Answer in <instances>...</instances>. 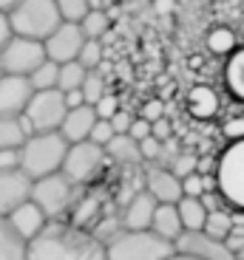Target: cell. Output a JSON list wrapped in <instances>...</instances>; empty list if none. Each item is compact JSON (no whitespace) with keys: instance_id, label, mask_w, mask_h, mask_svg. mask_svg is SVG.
Instances as JSON below:
<instances>
[{"instance_id":"1","label":"cell","mask_w":244,"mask_h":260,"mask_svg":"<svg viewBox=\"0 0 244 260\" xmlns=\"http://www.w3.org/2000/svg\"><path fill=\"white\" fill-rule=\"evenodd\" d=\"M26 260H105V246L68 218H48L26 241Z\"/></svg>"},{"instance_id":"2","label":"cell","mask_w":244,"mask_h":260,"mask_svg":"<svg viewBox=\"0 0 244 260\" xmlns=\"http://www.w3.org/2000/svg\"><path fill=\"white\" fill-rule=\"evenodd\" d=\"M105 260H176L173 241L156 235L151 226L122 229L105 243Z\"/></svg>"},{"instance_id":"3","label":"cell","mask_w":244,"mask_h":260,"mask_svg":"<svg viewBox=\"0 0 244 260\" xmlns=\"http://www.w3.org/2000/svg\"><path fill=\"white\" fill-rule=\"evenodd\" d=\"M20 170L29 178H40L48 173H57L66 158L68 142L60 130H34L20 144Z\"/></svg>"},{"instance_id":"4","label":"cell","mask_w":244,"mask_h":260,"mask_svg":"<svg viewBox=\"0 0 244 260\" xmlns=\"http://www.w3.org/2000/svg\"><path fill=\"white\" fill-rule=\"evenodd\" d=\"M79 192H83V187L74 184L63 170H57V173H48V176L32 178L29 198L43 209L46 218H68V212H71L74 201L79 198Z\"/></svg>"},{"instance_id":"5","label":"cell","mask_w":244,"mask_h":260,"mask_svg":"<svg viewBox=\"0 0 244 260\" xmlns=\"http://www.w3.org/2000/svg\"><path fill=\"white\" fill-rule=\"evenodd\" d=\"M12 34H23L32 40H46L54 31L60 20L57 3L54 0H17L6 12Z\"/></svg>"},{"instance_id":"6","label":"cell","mask_w":244,"mask_h":260,"mask_svg":"<svg viewBox=\"0 0 244 260\" xmlns=\"http://www.w3.org/2000/svg\"><path fill=\"white\" fill-rule=\"evenodd\" d=\"M108 158H105V150L102 144L91 142V139H83V142H71L66 150V158L60 164V170L71 178L74 184L79 187H88L94 178L105 170Z\"/></svg>"},{"instance_id":"7","label":"cell","mask_w":244,"mask_h":260,"mask_svg":"<svg viewBox=\"0 0 244 260\" xmlns=\"http://www.w3.org/2000/svg\"><path fill=\"white\" fill-rule=\"evenodd\" d=\"M216 187L225 201L244 209V136L233 139V144L225 150V156H219Z\"/></svg>"},{"instance_id":"8","label":"cell","mask_w":244,"mask_h":260,"mask_svg":"<svg viewBox=\"0 0 244 260\" xmlns=\"http://www.w3.org/2000/svg\"><path fill=\"white\" fill-rule=\"evenodd\" d=\"M46 59L43 40H32L23 34H9V40L0 46V71L3 74H29Z\"/></svg>"},{"instance_id":"9","label":"cell","mask_w":244,"mask_h":260,"mask_svg":"<svg viewBox=\"0 0 244 260\" xmlns=\"http://www.w3.org/2000/svg\"><path fill=\"white\" fill-rule=\"evenodd\" d=\"M68 105L66 96L60 88H43V91H34L32 99L23 108V116H26L29 127L34 130H57L63 116H66Z\"/></svg>"},{"instance_id":"10","label":"cell","mask_w":244,"mask_h":260,"mask_svg":"<svg viewBox=\"0 0 244 260\" xmlns=\"http://www.w3.org/2000/svg\"><path fill=\"white\" fill-rule=\"evenodd\" d=\"M173 252L182 260H236L225 241H216L205 229H182L173 241Z\"/></svg>"},{"instance_id":"11","label":"cell","mask_w":244,"mask_h":260,"mask_svg":"<svg viewBox=\"0 0 244 260\" xmlns=\"http://www.w3.org/2000/svg\"><path fill=\"white\" fill-rule=\"evenodd\" d=\"M86 43V34L79 28V23L74 20H60L54 31L43 40V48H46V57L54 62H68V59H77L79 48Z\"/></svg>"},{"instance_id":"12","label":"cell","mask_w":244,"mask_h":260,"mask_svg":"<svg viewBox=\"0 0 244 260\" xmlns=\"http://www.w3.org/2000/svg\"><path fill=\"white\" fill-rule=\"evenodd\" d=\"M34 88L23 74H0V116H20Z\"/></svg>"},{"instance_id":"13","label":"cell","mask_w":244,"mask_h":260,"mask_svg":"<svg viewBox=\"0 0 244 260\" xmlns=\"http://www.w3.org/2000/svg\"><path fill=\"white\" fill-rule=\"evenodd\" d=\"M32 192V178L20 167L0 170V215H9L20 201H26Z\"/></svg>"},{"instance_id":"14","label":"cell","mask_w":244,"mask_h":260,"mask_svg":"<svg viewBox=\"0 0 244 260\" xmlns=\"http://www.w3.org/2000/svg\"><path fill=\"white\" fill-rule=\"evenodd\" d=\"M145 189L156 198V201H165V204H176L179 198H182V184H179V176H173L168 164L148 167Z\"/></svg>"},{"instance_id":"15","label":"cell","mask_w":244,"mask_h":260,"mask_svg":"<svg viewBox=\"0 0 244 260\" xmlns=\"http://www.w3.org/2000/svg\"><path fill=\"white\" fill-rule=\"evenodd\" d=\"M153 207H156V198H153L148 189H137V192L122 204V209H119L122 229H145L148 223H151Z\"/></svg>"},{"instance_id":"16","label":"cell","mask_w":244,"mask_h":260,"mask_svg":"<svg viewBox=\"0 0 244 260\" xmlns=\"http://www.w3.org/2000/svg\"><path fill=\"white\" fill-rule=\"evenodd\" d=\"M94 122H97L94 105L83 102V105H74V108H68L57 130L63 133V139L71 144V142H83V139H88V133H91V124H94Z\"/></svg>"},{"instance_id":"17","label":"cell","mask_w":244,"mask_h":260,"mask_svg":"<svg viewBox=\"0 0 244 260\" xmlns=\"http://www.w3.org/2000/svg\"><path fill=\"white\" fill-rule=\"evenodd\" d=\"M9 223H12L14 229H17V235L23 238V241H29V238H34V235L40 232V226L48 221L46 215H43V209L37 207V204L32 201V198H26V201H20L17 207L12 209V212L6 215Z\"/></svg>"},{"instance_id":"18","label":"cell","mask_w":244,"mask_h":260,"mask_svg":"<svg viewBox=\"0 0 244 260\" xmlns=\"http://www.w3.org/2000/svg\"><path fill=\"white\" fill-rule=\"evenodd\" d=\"M102 150H105L108 161L119 164V167H139V164H142L139 142L133 136H128V133H114V136L102 144Z\"/></svg>"},{"instance_id":"19","label":"cell","mask_w":244,"mask_h":260,"mask_svg":"<svg viewBox=\"0 0 244 260\" xmlns=\"http://www.w3.org/2000/svg\"><path fill=\"white\" fill-rule=\"evenodd\" d=\"M148 226H151L156 235L168 238V241H176V235L182 232V221H179L176 204L156 201V207H153V215H151V223H148Z\"/></svg>"},{"instance_id":"20","label":"cell","mask_w":244,"mask_h":260,"mask_svg":"<svg viewBox=\"0 0 244 260\" xmlns=\"http://www.w3.org/2000/svg\"><path fill=\"white\" fill-rule=\"evenodd\" d=\"M0 260H26V241L9 223L6 215H0Z\"/></svg>"},{"instance_id":"21","label":"cell","mask_w":244,"mask_h":260,"mask_svg":"<svg viewBox=\"0 0 244 260\" xmlns=\"http://www.w3.org/2000/svg\"><path fill=\"white\" fill-rule=\"evenodd\" d=\"M111 26H114V20L108 9H88L79 17V28H83V34L88 40H105L111 34Z\"/></svg>"},{"instance_id":"22","label":"cell","mask_w":244,"mask_h":260,"mask_svg":"<svg viewBox=\"0 0 244 260\" xmlns=\"http://www.w3.org/2000/svg\"><path fill=\"white\" fill-rule=\"evenodd\" d=\"M32 133L26 116H0V150L3 147H20L23 139Z\"/></svg>"},{"instance_id":"23","label":"cell","mask_w":244,"mask_h":260,"mask_svg":"<svg viewBox=\"0 0 244 260\" xmlns=\"http://www.w3.org/2000/svg\"><path fill=\"white\" fill-rule=\"evenodd\" d=\"M176 212H179V221H182V229H202L207 209L202 204V198H196V195H182L176 201Z\"/></svg>"},{"instance_id":"24","label":"cell","mask_w":244,"mask_h":260,"mask_svg":"<svg viewBox=\"0 0 244 260\" xmlns=\"http://www.w3.org/2000/svg\"><path fill=\"white\" fill-rule=\"evenodd\" d=\"M187 108H191V113H193V116H199V119L216 116V111H219L216 91H213V88H207V85L193 88V91L187 93Z\"/></svg>"},{"instance_id":"25","label":"cell","mask_w":244,"mask_h":260,"mask_svg":"<svg viewBox=\"0 0 244 260\" xmlns=\"http://www.w3.org/2000/svg\"><path fill=\"white\" fill-rule=\"evenodd\" d=\"M99 215H102V209H99V198H91V195L79 192V198L74 201L71 212H68V221L77 223V226H83V229H91Z\"/></svg>"},{"instance_id":"26","label":"cell","mask_w":244,"mask_h":260,"mask_svg":"<svg viewBox=\"0 0 244 260\" xmlns=\"http://www.w3.org/2000/svg\"><path fill=\"white\" fill-rule=\"evenodd\" d=\"M236 226V221H233V215L227 212V209L216 207V209H207L205 215V223H202V229H205L210 238H216V241H227V235H230V229Z\"/></svg>"},{"instance_id":"27","label":"cell","mask_w":244,"mask_h":260,"mask_svg":"<svg viewBox=\"0 0 244 260\" xmlns=\"http://www.w3.org/2000/svg\"><path fill=\"white\" fill-rule=\"evenodd\" d=\"M225 77H227V88L233 91V96H238L244 102V48H238V51L233 48L230 51Z\"/></svg>"},{"instance_id":"28","label":"cell","mask_w":244,"mask_h":260,"mask_svg":"<svg viewBox=\"0 0 244 260\" xmlns=\"http://www.w3.org/2000/svg\"><path fill=\"white\" fill-rule=\"evenodd\" d=\"M86 71L77 59H68V62H60L57 68V88L60 91H71V88H79L83 79H86Z\"/></svg>"},{"instance_id":"29","label":"cell","mask_w":244,"mask_h":260,"mask_svg":"<svg viewBox=\"0 0 244 260\" xmlns=\"http://www.w3.org/2000/svg\"><path fill=\"white\" fill-rule=\"evenodd\" d=\"M57 68L60 62H54V59H43V62L34 68L32 74H29V82H32L34 91H43V88H57Z\"/></svg>"},{"instance_id":"30","label":"cell","mask_w":244,"mask_h":260,"mask_svg":"<svg viewBox=\"0 0 244 260\" xmlns=\"http://www.w3.org/2000/svg\"><path fill=\"white\" fill-rule=\"evenodd\" d=\"M117 232H122V221H119V212H102L94 221V226H91V235L97 238L102 246H105L108 241H111Z\"/></svg>"},{"instance_id":"31","label":"cell","mask_w":244,"mask_h":260,"mask_svg":"<svg viewBox=\"0 0 244 260\" xmlns=\"http://www.w3.org/2000/svg\"><path fill=\"white\" fill-rule=\"evenodd\" d=\"M79 91H83V99H86L88 105H94L102 93L108 91L105 85V74H99L97 68H91V71H86V79H83V85H79Z\"/></svg>"},{"instance_id":"32","label":"cell","mask_w":244,"mask_h":260,"mask_svg":"<svg viewBox=\"0 0 244 260\" xmlns=\"http://www.w3.org/2000/svg\"><path fill=\"white\" fill-rule=\"evenodd\" d=\"M105 57V48H102V40H88L86 37V43H83V48H79V54H77V62L83 65V68H97L99 65V59Z\"/></svg>"},{"instance_id":"33","label":"cell","mask_w":244,"mask_h":260,"mask_svg":"<svg viewBox=\"0 0 244 260\" xmlns=\"http://www.w3.org/2000/svg\"><path fill=\"white\" fill-rule=\"evenodd\" d=\"M207 46H210L213 54H230L236 48V34H233V28L222 26L207 37Z\"/></svg>"},{"instance_id":"34","label":"cell","mask_w":244,"mask_h":260,"mask_svg":"<svg viewBox=\"0 0 244 260\" xmlns=\"http://www.w3.org/2000/svg\"><path fill=\"white\" fill-rule=\"evenodd\" d=\"M57 3V12L63 20H74V23H79V17L88 12V0H54Z\"/></svg>"},{"instance_id":"35","label":"cell","mask_w":244,"mask_h":260,"mask_svg":"<svg viewBox=\"0 0 244 260\" xmlns=\"http://www.w3.org/2000/svg\"><path fill=\"white\" fill-rule=\"evenodd\" d=\"M139 150H142V164L159 161L162 153H165V142H159V139H153V136H145V139H139Z\"/></svg>"},{"instance_id":"36","label":"cell","mask_w":244,"mask_h":260,"mask_svg":"<svg viewBox=\"0 0 244 260\" xmlns=\"http://www.w3.org/2000/svg\"><path fill=\"white\" fill-rule=\"evenodd\" d=\"M117 108H119V99L114 96V93H108V91L94 102V113H97V119H111Z\"/></svg>"},{"instance_id":"37","label":"cell","mask_w":244,"mask_h":260,"mask_svg":"<svg viewBox=\"0 0 244 260\" xmlns=\"http://www.w3.org/2000/svg\"><path fill=\"white\" fill-rule=\"evenodd\" d=\"M196 170V153H179L176 158L171 161V173L173 176H187V173H193Z\"/></svg>"},{"instance_id":"38","label":"cell","mask_w":244,"mask_h":260,"mask_svg":"<svg viewBox=\"0 0 244 260\" xmlns=\"http://www.w3.org/2000/svg\"><path fill=\"white\" fill-rule=\"evenodd\" d=\"M111 136H114V127H111V122H108V119H97V122L91 124V133H88V139H91V142H97V144H105Z\"/></svg>"},{"instance_id":"39","label":"cell","mask_w":244,"mask_h":260,"mask_svg":"<svg viewBox=\"0 0 244 260\" xmlns=\"http://www.w3.org/2000/svg\"><path fill=\"white\" fill-rule=\"evenodd\" d=\"M179 184H182V195H202L205 192V187H202V176H199L196 170L193 173H187V176H182L179 178Z\"/></svg>"},{"instance_id":"40","label":"cell","mask_w":244,"mask_h":260,"mask_svg":"<svg viewBox=\"0 0 244 260\" xmlns=\"http://www.w3.org/2000/svg\"><path fill=\"white\" fill-rule=\"evenodd\" d=\"M108 122H111L114 133H128V127H131V122H133V113H131V111H122V108H117V111H114V116L108 119Z\"/></svg>"},{"instance_id":"41","label":"cell","mask_w":244,"mask_h":260,"mask_svg":"<svg viewBox=\"0 0 244 260\" xmlns=\"http://www.w3.org/2000/svg\"><path fill=\"white\" fill-rule=\"evenodd\" d=\"M171 133H173V124L168 122V116H159V119H153V122H151V136L153 139L168 142V139H171Z\"/></svg>"},{"instance_id":"42","label":"cell","mask_w":244,"mask_h":260,"mask_svg":"<svg viewBox=\"0 0 244 260\" xmlns=\"http://www.w3.org/2000/svg\"><path fill=\"white\" fill-rule=\"evenodd\" d=\"M139 116L148 119V122H153V119H159V116H165V105H162V99H148V102L142 105Z\"/></svg>"},{"instance_id":"43","label":"cell","mask_w":244,"mask_h":260,"mask_svg":"<svg viewBox=\"0 0 244 260\" xmlns=\"http://www.w3.org/2000/svg\"><path fill=\"white\" fill-rule=\"evenodd\" d=\"M128 136H133L137 142H139V139H145V136H151V122L142 119V116H133L131 127H128Z\"/></svg>"},{"instance_id":"44","label":"cell","mask_w":244,"mask_h":260,"mask_svg":"<svg viewBox=\"0 0 244 260\" xmlns=\"http://www.w3.org/2000/svg\"><path fill=\"white\" fill-rule=\"evenodd\" d=\"M20 167V150L17 147H3L0 150V170Z\"/></svg>"},{"instance_id":"45","label":"cell","mask_w":244,"mask_h":260,"mask_svg":"<svg viewBox=\"0 0 244 260\" xmlns=\"http://www.w3.org/2000/svg\"><path fill=\"white\" fill-rule=\"evenodd\" d=\"M216 167H219L216 156H196V173L207 176V173H216Z\"/></svg>"},{"instance_id":"46","label":"cell","mask_w":244,"mask_h":260,"mask_svg":"<svg viewBox=\"0 0 244 260\" xmlns=\"http://www.w3.org/2000/svg\"><path fill=\"white\" fill-rule=\"evenodd\" d=\"M222 130H225V139H230V142L233 139H241L244 136V119H230Z\"/></svg>"},{"instance_id":"47","label":"cell","mask_w":244,"mask_h":260,"mask_svg":"<svg viewBox=\"0 0 244 260\" xmlns=\"http://www.w3.org/2000/svg\"><path fill=\"white\" fill-rule=\"evenodd\" d=\"M9 34H12V28H9V20H6V14L0 12V46L9 40Z\"/></svg>"},{"instance_id":"48","label":"cell","mask_w":244,"mask_h":260,"mask_svg":"<svg viewBox=\"0 0 244 260\" xmlns=\"http://www.w3.org/2000/svg\"><path fill=\"white\" fill-rule=\"evenodd\" d=\"M14 3H17V0H0V12L6 14V12H9V9H12V6H14Z\"/></svg>"},{"instance_id":"49","label":"cell","mask_w":244,"mask_h":260,"mask_svg":"<svg viewBox=\"0 0 244 260\" xmlns=\"http://www.w3.org/2000/svg\"><path fill=\"white\" fill-rule=\"evenodd\" d=\"M0 74H3V71H0Z\"/></svg>"}]
</instances>
